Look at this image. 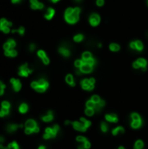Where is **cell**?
Listing matches in <instances>:
<instances>
[{"instance_id": "8", "label": "cell", "mask_w": 148, "mask_h": 149, "mask_svg": "<svg viewBox=\"0 0 148 149\" xmlns=\"http://www.w3.org/2000/svg\"><path fill=\"white\" fill-rule=\"evenodd\" d=\"M31 8L32 10H41L44 8V4L39 2L38 0H30Z\"/></svg>"}, {"instance_id": "60", "label": "cell", "mask_w": 148, "mask_h": 149, "mask_svg": "<svg viewBox=\"0 0 148 149\" xmlns=\"http://www.w3.org/2000/svg\"><path fill=\"white\" fill-rule=\"evenodd\" d=\"M118 149H125V148L123 147V146H119V147H118Z\"/></svg>"}, {"instance_id": "30", "label": "cell", "mask_w": 148, "mask_h": 149, "mask_svg": "<svg viewBox=\"0 0 148 149\" xmlns=\"http://www.w3.org/2000/svg\"><path fill=\"white\" fill-rule=\"evenodd\" d=\"M141 126V120H133L131 127L133 128H138Z\"/></svg>"}, {"instance_id": "36", "label": "cell", "mask_w": 148, "mask_h": 149, "mask_svg": "<svg viewBox=\"0 0 148 149\" xmlns=\"http://www.w3.org/2000/svg\"><path fill=\"white\" fill-rule=\"evenodd\" d=\"M95 103L92 101V100H88L87 102H86V107L87 108H92L94 109L95 108Z\"/></svg>"}, {"instance_id": "27", "label": "cell", "mask_w": 148, "mask_h": 149, "mask_svg": "<svg viewBox=\"0 0 148 149\" xmlns=\"http://www.w3.org/2000/svg\"><path fill=\"white\" fill-rule=\"evenodd\" d=\"M28 111V105H27L25 103H23V104L20 105L19 106V112L21 113H25L26 112Z\"/></svg>"}, {"instance_id": "25", "label": "cell", "mask_w": 148, "mask_h": 149, "mask_svg": "<svg viewBox=\"0 0 148 149\" xmlns=\"http://www.w3.org/2000/svg\"><path fill=\"white\" fill-rule=\"evenodd\" d=\"M24 31H25V29H24V27H19V29H16V30H11V33H15V32H18L19 34V35L23 36L24 34Z\"/></svg>"}, {"instance_id": "22", "label": "cell", "mask_w": 148, "mask_h": 149, "mask_svg": "<svg viewBox=\"0 0 148 149\" xmlns=\"http://www.w3.org/2000/svg\"><path fill=\"white\" fill-rule=\"evenodd\" d=\"M58 52H59V53H61L63 56H65V57L70 56V51L65 47H60L58 49Z\"/></svg>"}, {"instance_id": "23", "label": "cell", "mask_w": 148, "mask_h": 149, "mask_svg": "<svg viewBox=\"0 0 148 149\" xmlns=\"http://www.w3.org/2000/svg\"><path fill=\"white\" fill-rule=\"evenodd\" d=\"M65 80H66V82L70 85L71 86H75V82H74L73 76H72V75L68 74L66 78H65Z\"/></svg>"}, {"instance_id": "16", "label": "cell", "mask_w": 148, "mask_h": 149, "mask_svg": "<svg viewBox=\"0 0 148 149\" xmlns=\"http://www.w3.org/2000/svg\"><path fill=\"white\" fill-rule=\"evenodd\" d=\"M19 127H23V125H17V124H10V125L7 126V131L9 133H13L15 132L16 130L18 129V128Z\"/></svg>"}, {"instance_id": "48", "label": "cell", "mask_w": 148, "mask_h": 149, "mask_svg": "<svg viewBox=\"0 0 148 149\" xmlns=\"http://www.w3.org/2000/svg\"><path fill=\"white\" fill-rule=\"evenodd\" d=\"M85 149H89L91 147V144L88 140L85 142Z\"/></svg>"}, {"instance_id": "1", "label": "cell", "mask_w": 148, "mask_h": 149, "mask_svg": "<svg viewBox=\"0 0 148 149\" xmlns=\"http://www.w3.org/2000/svg\"><path fill=\"white\" fill-rule=\"evenodd\" d=\"M31 86L33 89H35L38 93H44V92L48 88L49 83L44 79H41L38 81H33L31 82Z\"/></svg>"}, {"instance_id": "54", "label": "cell", "mask_w": 148, "mask_h": 149, "mask_svg": "<svg viewBox=\"0 0 148 149\" xmlns=\"http://www.w3.org/2000/svg\"><path fill=\"white\" fill-rule=\"evenodd\" d=\"M89 82H90V84L94 85L95 84V79H93V78H91V79H89Z\"/></svg>"}, {"instance_id": "34", "label": "cell", "mask_w": 148, "mask_h": 149, "mask_svg": "<svg viewBox=\"0 0 148 149\" xmlns=\"http://www.w3.org/2000/svg\"><path fill=\"white\" fill-rule=\"evenodd\" d=\"M80 122L83 123L84 125L85 126L86 128H88V127L91 126V121L87 120H86V119H85V118H81V119H80Z\"/></svg>"}, {"instance_id": "18", "label": "cell", "mask_w": 148, "mask_h": 149, "mask_svg": "<svg viewBox=\"0 0 148 149\" xmlns=\"http://www.w3.org/2000/svg\"><path fill=\"white\" fill-rule=\"evenodd\" d=\"M4 55L6 57H9V58H15L18 55V52L15 49L7 50V51H4Z\"/></svg>"}, {"instance_id": "43", "label": "cell", "mask_w": 148, "mask_h": 149, "mask_svg": "<svg viewBox=\"0 0 148 149\" xmlns=\"http://www.w3.org/2000/svg\"><path fill=\"white\" fill-rule=\"evenodd\" d=\"M85 63H86V64H88V65L93 66V65H95V64H96V60H95V59H93V58H91L90 59H88L87 61H85Z\"/></svg>"}, {"instance_id": "38", "label": "cell", "mask_w": 148, "mask_h": 149, "mask_svg": "<svg viewBox=\"0 0 148 149\" xmlns=\"http://www.w3.org/2000/svg\"><path fill=\"white\" fill-rule=\"evenodd\" d=\"M11 104L8 101H3L1 104V108H5V109H10Z\"/></svg>"}, {"instance_id": "55", "label": "cell", "mask_w": 148, "mask_h": 149, "mask_svg": "<svg viewBox=\"0 0 148 149\" xmlns=\"http://www.w3.org/2000/svg\"><path fill=\"white\" fill-rule=\"evenodd\" d=\"M76 73H77V74H78V75H81V73H83V72H81V70H80V69H78V70L76 71Z\"/></svg>"}, {"instance_id": "35", "label": "cell", "mask_w": 148, "mask_h": 149, "mask_svg": "<svg viewBox=\"0 0 148 149\" xmlns=\"http://www.w3.org/2000/svg\"><path fill=\"white\" fill-rule=\"evenodd\" d=\"M94 112H95V110L92 108H86L85 113L87 116H92L93 114H94Z\"/></svg>"}, {"instance_id": "21", "label": "cell", "mask_w": 148, "mask_h": 149, "mask_svg": "<svg viewBox=\"0 0 148 149\" xmlns=\"http://www.w3.org/2000/svg\"><path fill=\"white\" fill-rule=\"evenodd\" d=\"M137 62L138 63V65H140V67L143 69V71H145V69H146V65H147L146 60H145V59H138Z\"/></svg>"}, {"instance_id": "6", "label": "cell", "mask_w": 148, "mask_h": 149, "mask_svg": "<svg viewBox=\"0 0 148 149\" xmlns=\"http://www.w3.org/2000/svg\"><path fill=\"white\" fill-rule=\"evenodd\" d=\"M16 45H17L16 41L13 39V38H9V39L4 44L3 48H4V51H7V50L14 49V48L16 47Z\"/></svg>"}, {"instance_id": "52", "label": "cell", "mask_w": 148, "mask_h": 149, "mask_svg": "<svg viewBox=\"0 0 148 149\" xmlns=\"http://www.w3.org/2000/svg\"><path fill=\"white\" fill-rule=\"evenodd\" d=\"M78 148H79V149H85V143H79Z\"/></svg>"}, {"instance_id": "4", "label": "cell", "mask_w": 148, "mask_h": 149, "mask_svg": "<svg viewBox=\"0 0 148 149\" xmlns=\"http://www.w3.org/2000/svg\"><path fill=\"white\" fill-rule=\"evenodd\" d=\"M25 128L31 129L33 133H38L39 132V127H38L37 122L33 120H28L25 123Z\"/></svg>"}, {"instance_id": "47", "label": "cell", "mask_w": 148, "mask_h": 149, "mask_svg": "<svg viewBox=\"0 0 148 149\" xmlns=\"http://www.w3.org/2000/svg\"><path fill=\"white\" fill-rule=\"evenodd\" d=\"M96 4L98 6H103V4H105V1L104 0H97Z\"/></svg>"}, {"instance_id": "13", "label": "cell", "mask_w": 148, "mask_h": 149, "mask_svg": "<svg viewBox=\"0 0 148 149\" xmlns=\"http://www.w3.org/2000/svg\"><path fill=\"white\" fill-rule=\"evenodd\" d=\"M65 18L66 22L69 23V24H75V23L78 22L79 19V16L74 15L73 13H72V15H69V16H65Z\"/></svg>"}, {"instance_id": "26", "label": "cell", "mask_w": 148, "mask_h": 149, "mask_svg": "<svg viewBox=\"0 0 148 149\" xmlns=\"http://www.w3.org/2000/svg\"><path fill=\"white\" fill-rule=\"evenodd\" d=\"M91 58H92V54H91V52H84L83 55H82V60H83L84 62L87 61L88 59H90Z\"/></svg>"}, {"instance_id": "56", "label": "cell", "mask_w": 148, "mask_h": 149, "mask_svg": "<svg viewBox=\"0 0 148 149\" xmlns=\"http://www.w3.org/2000/svg\"><path fill=\"white\" fill-rule=\"evenodd\" d=\"M4 141V139L2 136H0V144H2Z\"/></svg>"}, {"instance_id": "61", "label": "cell", "mask_w": 148, "mask_h": 149, "mask_svg": "<svg viewBox=\"0 0 148 149\" xmlns=\"http://www.w3.org/2000/svg\"><path fill=\"white\" fill-rule=\"evenodd\" d=\"M51 1H52V0H51Z\"/></svg>"}, {"instance_id": "17", "label": "cell", "mask_w": 148, "mask_h": 149, "mask_svg": "<svg viewBox=\"0 0 148 149\" xmlns=\"http://www.w3.org/2000/svg\"><path fill=\"white\" fill-rule=\"evenodd\" d=\"M54 14H55V10L52 8H48L46 13L45 14V18H46L47 20H51L52 18H53Z\"/></svg>"}, {"instance_id": "19", "label": "cell", "mask_w": 148, "mask_h": 149, "mask_svg": "<svg viewBox=\"0 0 148 149\" xmlns=\"http://www.w3.org/2000/svg\"><path fill=\"white\" fill-rule=\"evenodd\" d=\"M106 120L109 121V122L116 123V122H118V117L116 114H106Z\"/></svg>"}, {"instance_id": "14", "label": "cell", "mask_w": 148, "mask_h": 149, "mask_svg": "<svg viewBox=\"0 0 148 149\" xmlns=\"http://www.w3.org/2000/svg\"><path fill=\"white\" fill-rule=\"evenodd\" d=\"M79 69L81 70V72L83 73H90L92 71V66L86 63H84V65H82Z\"/></svg>"}, {"instance_id": "3", "label": "cell", "mask_w": 148, "mask_h": 149, "mask_svg": "<svg viewBox=\"0 0 148 149\" xmlns=\"http://www.w3.org/2000/svg\"><path fill=\"white\" fill-rule=\"evenodd\" d=\"M58 130H59V127L58 125L53 126V127H47L46 129H45V134L43 137H44V139H45L54 138L57 135V134H58Z\"/></svg>"}, {"instance_id": "39", "label": "cell", "mask_w": 148, "mask_h": 149, "mask_svg": "<svg viewBox=\"0 0 148 149\" xmlns=\"http://www.w3.org/2000/svg\"><path fill=\"white\" fill-rule=\"evenodd\" d=\"M84 63H85V62H84L83 60H80V59H79V60H76V61H75V64H74V65H75V66H76L77 68H79H79H80L81 66L84 65Z\"/></svg>"}, {"instance_id": "7", "label": "cell", "mask_w": 148, "mask_h": 149, "mask_svg": "<svg viewBox=\"0 0 148 149\" xmlns=\"http://www.w3.org/2000/svg\"><path fill=\"white\" fill-rule=\"evenodd\" d=\"M72 127L75 130H77V131H79V132H85L86 129L87 128L85 127V126L84 125L83 123L80 122V121H74V122H72Z\"/></svg>"}, {"instance_id": "59", "label": "cell", "mask_w": 148, "mask_h": 149, "mask_svg": "<svg viewBox=\"0 0 148 149\" xmlns=\"http://www.w3.org/2000/svg\"><path fill=\"white\" fill-rule=\"evenodd\" d=\"M58 1H59V0H52L51 2H53V3H57Z\"/></svg>"}, {"instance_id": "37", "label": "cell", "mask_w": 148, "mask_h": 149, "mask_svg": "<svg viewBox=\"0 0 148 149\" xmlns=\"http://www.w3.org/2000/svg\"><path fill=\"white\" fill-rule=\"evenodd\" d=\"M84 38V36L82 35V34H78V35H76L73 38V40L75 42H81L82 40H83Z\"/></svg>"}, {"instance_id": "42", "label": "cell", "mask_w": 148, "mask_h": 149, "mask_svg": "<svg viewBox=\"0 0 148 149\" xmlns=\"http://www.w3.org/2000/svg\"><path fill=\"white\" fill-rule=\"evenodd\" d=\"M131 118H132V120H141V119H140V116L138 115V113H133L131 115Z\"/></svg>"}, {"instance_id": "53", "label": "cell", "mask_w": 148, "mask_h": 149, "mask_svg": "<svg viewBox=\"0 0 148 149\" xmlns=\"http://www.w3.org/2000/svg\"><path fill=\"white\" fill-rule=\"evenodd\" d=\"M23 1V0H11V3H12V4H19L20 3V2H22Z\"/></svg>"}, {"instance_id": "15", "label": "cell", "mask_w": 148, "mask_h": 149, "mask_svg": "<svg viewBox=\"0 0 148 149\" xmlns=\"http://www.w3.org/2000/svg\"><path fill=\"white\" fill-rule=\"evenodd\" d=\"M0 149H19V146L18 145V143L16 141H13L11 142V144H9V145L6 146H4L2 144H0Z\"/></svg>"}, {"instance_id": "5", "label": "cell", "mask_w": 148, "mask_h": 149, "mask_svg": "<svg viewBox=\"0 0 148 149\" xmlns=\"http://www.w3.org/2000/svg\"><path fill=\"white\" fill-rule=\"evenodd\" d=\"M31 72H32V70L29 69L27 64H24V65H23L19 67V74L21 77H27L29 74H31Z\"/></svg>"}, {"instance_id": "11", "label": "cell", "mask_w": 148, "mask_h": 149, "mask_svg": "<svg viewBox=\"0 0 148 149\" xmlns=\"http://www.w3.org/2000/svg\"><path fill=\"white\" fill-rule=\"evenodd\" d=\"M11 83L12 85L13 90L15 92H19L20 91V89L22 87V84L20 82L19 79H11Z\"/></svg>"}, {"instance_id": "50", "label": "cell", "mask_w": 148, "mask_h": 149, "mask_svg": "<svg viewBox=\"0 0 148 149\" xmlns=\"http://www.w3.org/2000/svg\"><path fill=\"white\" fill-rule=\"evenodd\" d=\"M130 47H131L133 50H136V44H135V42H132L131 44H130Z\"/></svg>"}, {"instance_id": "24", "label": "cell", "mask_w": 148, "mask_h": 149, "mask_svg": "<svg viewBox=\"0 0 148 149\" xmlns=\"http://www.w3.org/2000/svg\"><path fill=\"white\" fill-rule=\"evenodd\" d=\"M124 133H125V129L122 127H118L112 130L113 135H117L118 134H124Z\"/></svg>"}, {"instance_id": "20", "label": "cell", "mask_w": 148, "mask_h": 149, "mask_svg": "<svg viewBox=\"0 0 148 149\" xmlns=\"http://www.w3.org/2000/svg\"><path fill=\"white\" fill-rule=\"evenodd\" d=\"M52 120H53V114H52V112L51 111L48 112V113L42 117V120L45 121V122H51Z\"/></svg>"}, {"instance_id": "28", "label": "cell", "mask_w": 148, "mask_h": 149, "mask_svg": "<svg viewBox=\"0 0 148 149\" xmlns=\"http://www.w3.org/2000/svg\"><path fill=\"white\" fill-rule=\"evenodd\" d=\"M144 147V142L140 139H138L135 142V145H134V149H142Z\"/></svg>"}, {"instance_id": "33", "label": "cell", "mask_w": 148, "mask_h": 149, "mask_svg": "<svg viewBox=\"0 0 148 149\" xmlns=\"http://www.w3.org/2000/svg\"><path fill=\"white\" fill-rule=\"evenodd\" d=\"M119 45L117 44H111L110 45V50L112 52H118L119 50Z\"/></svg>"}, {"instance_id": "2", "label": "cell", "mask_w": 148, "mask_h": 149, "mask_svg": "<svg viewBox=\"0 0 148 149\" xmlns=\"http://www.w3.org/2000/svg\"><path fill=\"white\" fill-rule=\"evenodd\" d=\"M12 26V23L8 21L6 18L0 19V31L4 34H8L11 32V27Z\"/></svg>"}, {"instance_id": "10", "label": "cell", "mask_w": 148, "mask_h": 149, "mask_svg": "<svg viewBox=\"0 0 148 149\" xmlns=\"http://www.w3.org/2000/svg\"><path fill=\"white\" fill-rule=\"evenodd\" d=\"M89 21L92 26H97L100 23V17L98 14H92L89 18Z\"/></svg>"}, {"instance_id": "57", "label": "cell", "mask_w": 148, "mask_h": 149, "mask_svg": "<svg viewBox=\"0 0 148 149\" xmlns=\"http://www.w3.org/2000/svg\"><path fill=\"white\" fill-rule=\"evenodd\" d=\"M38 149H45V146H40L39 147H38Z\"/></svg>"}, {"instance_id": "9", "label": "cell", "mask_w": 148, "mask_h": 149, "mask_svg": "<svg viewBox=\"0 0 148 149\" xmlns=\"http://www.w3.org/2000/svg\"><path fill=\"white\" fill-rule=\"evenodd\" d=\"M80 84H81L82 88H83L84 90L92 91V90H93V89H94V85L90 84V82H89V79H83V80H82V81L80 82Z\"/></svg>"}, {"instance_id": "29", "label": "cell", "mask_w": 148, "mask_h": 149, "mask_svg": "<svg viewBox=\"0 0 148 149\" xmlns=\"http://www.w3.org/2000/svg\"><path fill=\"white\" fill-rule=\"evenodd\" d=\"M105 105V101L104 100H100V101L98 103V104H96L95 105V108H94V110H96V111H100V110L102 109V107H103Z\"/></svg>"}, {"instance_id": "46", "label": "cell", "mask_w": 148, "mask_h": 149, "mask_svg": "<svg viewBox=\"0 0 148 149\" xmlns=\"http://www.w3.org/2000/svg\"><path fill=\"white\" fill-rule=\"evenodd\" d=\"M72 13H73V9H72V8H68V9H66V11H65V16H69V15H72Z\"/></svg>"}, {"instance_id": "58", "label": "cell", "mask_w": 148, "mask_h": 149, "mask_svg": "<svg viewBox=\"0 0 148 149\" xmlns=\"http://www.w3.org/2000/svg\"><path fill=\"white\" fill-rule=\"evenodd\" d=\"M69 124H70V121H69V120H66V121H65V125H69Z\"/></svg>"}, {"instance_id": "41", "label": "cell", "mask_w": 148, "mask_h": 149, "mask_svg": "<svg viewBox=\"0 0 148 149\" xmlns=\"http://www.w3.org/2000/svg\"><path fill=\"white\" fill-rule=\"evenodd\" d=\"M101 130H102V132H104V133L107 132L108 126H107V124H106V122H102L101 123Z\"/></svg>"}, {"instance_id": "32", "label": "cell", "mask_w": 148, "mask_h": 149, "mask_svg": "<svg viewBox=\"0 0 148 149\" xmlns=\"http://www.w3.org/2000/svg\"><path fill=\"white\" fill-rule=\"evenodd\" d=\"M135 44H136V50L138 51V52L142 51V50H143L142 42H140V41H135Z\"/></svg>"}, {"instance_id": "51", "label": "cell", "mask_w": 148, "mask_h": 149, "mask_svg": "<svg viewBox=\"0 0 148 149\" xmlns=\"http://www.w3.org/2000/svg\"><path fill=\"white\" fill-rule=\"evenodd\" d=\"M35 48H36V45H34V44H31V45H30V51H31V52L34 51V50H35Z\"/></svg>"}, {"instance_id": "44", "label": "cell", "mask_w": 148, "mask_h": 149, "mask_svg": "<svg viewBox=\"0 0 148 149\" xmlns=\"http://www.w3.org/2000/svg\"><path fill=\"white\" fill-rule=\"evenodd\" d=\"M92 100V101L94 102L95 104H98V103H99L101 100H100V98H99L98 95H93L92 97V100Z\"/></svg>"}, {"instance_id": "49", "label": "cell", "mask_w": 148, "mask_h": 149, "mask_svg": "<svg viewBox=\"0 0 148 149\" xmlns=\"http://www.w3.org/2000/svg\"><path fill=\"white\" fill-rule=\"evenodd\" d=\"M133 65V68H135V69H138V68L140 67V65H138V63L137 61H136V62H134Z\"/></svg>"}, {"instance_id": "45", "label": "cell", "mask_w": 148, "mask_h": 149, "mask_svg": "<svg viewBox=\"0 0 148 149\" xmlns=\"http://www.w3.org/2000/svg\"><path fill=\"white\" fill-rule=\"evenodd\" d=\"M4 88H5V86L4 85L3 82L0 81V96L3 95V93L4 92Z\"/></svg>"}, {"instance_id": "12", "label": "cell", "mask_w": 148, "mask_h": 149, "mask_svg": "<svg viewBox=\"0 0 148 149\" xmlns=\"http://www.w3.org/2000/svg\"><path fill=\"white\" fill-rule=\"evenodd\" d=\"M38 56L39 57V58L42 59L43 63L45 64V65H48V64L50 63V59L48 57L46 56V53L43 51V50H39V51L38 52Z\"/></svg>"}, {"instance_id": "31", "label": "cell", "mask_w": 148, "mask_h": 149, "mask_svg": "<svg viewBox=\"0 0 148 149\" xmlns=\"http://www.w3.org/2000/svg\"><path fill=\"white\" fill-rule=\"evenodd\" d=\"M10 113V109H5V108H1L0 110V117H4Z\"/></svg>"}, {"instance_id": "40", "label": "cell", "mask_w": 148, "mask_h": 149, "mask_svg": "<svg viewBox=\"0 0 148 149\" xmlns=\"http://www.w3.org/2000/svg\"><path fill=\"white\" fill-rule=\"evenodd\" d=\"M76 140L79 142V143H85V141H87V139H86L85 137L83 136H78L76 138Z\"/></svg>"}]
</instances>
